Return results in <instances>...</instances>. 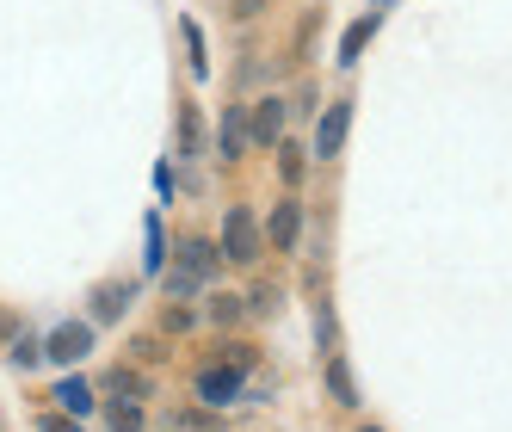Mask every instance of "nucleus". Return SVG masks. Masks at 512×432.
Listing matches in <instances>:
<instances>
[{
    "instance_id": "f257e3e1",
    "label": "nucleus",
    "mask_w": 512,
    "mask_h": 432,
    "mask_svg": "<svg viewBox=\"0 0 512 432\" xmlns=\"http://www.w3.org/2000/svg\"><path fill=\"white\" fill-rule=\"evenodd\" d=\"M216 272H223V247L192 235V241H179V260H173L167 291H173V297H186V291H198V284H210Z\"/></svg>"
},
{
    "instance_id": "f03ea898",
    "label": "nucleus",
    "mask_w": 512,
    "mask_h": 432,
    "mask_svg": "<svg viewBox=\"0 0 512 432\" xmlns=\"http://www.w3.org/2000/svg\"><path fill=\"white\" fill-rule=\"evenodd\" d=\"M266 254V235H260V223H253V210H229L223 216V260H235V266H253Z\"/></svg>"
},
{
    "instance_id": "7ed1b4c3",
    "label": "nucleus",
    "mask_w": 512,
    "mask_h": 432,
    "mask_svg": "<svg viewBox=\"0 0 512 432\" xmlns=\"http://www.w3.org/2000/svg\"><path fill=\"white\" fill-rule=\"evenodd\" d=\"M346 130H352V105L340 99V105H327L321 124H315V155H321V161H334V155L346 149Z\"/></svg>"
},
{
    "instance_id": "20e7f679",
    "label": "nucleus",
    "mask_w": 512,
    "mask_h": 432,
    "mask_svg": "<svg viewBox=\"0 0 512 432\" xmlns=\"http://www.w3.org/2000/svg\"><path fill=\"white\" fill-rule=\"evenodd\" d=\"M50 358H56V365H75V358H87L93 352V328H87V321H68V328H56L50 334V346H44Z\"/></svg>"
},
{
    "instance_id": "39448f33",
    "label": "nucleus",
    "mask_w": 512,
    "mask_h": 432,
    "mask_svg": "<svg viewBox=\"0 0 512 432\" xmlns=\"http://www.w3.org/2000/svg\"><path fill=\"white\" fill-rule=\"evenodd\" d=\"M235 389H241V371H235V365H210V371L198 377L204 408H223V402H235Z\"/></svg>"
},
{
    "instance_id": "423d86ee",
    "label": "nucleus",
    "mask_w": 512,
    "mask_h": 432,
    "mask_svg": "<svg viewBox=\"0 0 512 432\" xmlns=\"http://www.w3.org/2000/svg\"><path fill=\"white\" fill-rule=\"evenodd\" d=\"M266 235H272L278 254H290V247H297V235H303V210L290 204V198H284V204H272V229H266Z\"/></svg>"
},
{
    "instance_id": "0eeeda50",
    "label": "nucleus",
    "mask_w": 512,
    "mask_h": 432,
    "mask_svg": "<svg viewBox=\"0 0 512 432\" xmlns=\"http://www.w3.org/2000/svg\"><path fill=\"white\" fill-rule=\"evenodd\" d=\"M253 142H266V149L284 142V99H260V105H253Z\"/></svg>"
},
{
    "instance_id": "6e6552de",
    "label": "nucleus",
    "mask_w": 512,
    "mask_h": 432,
    "mask_svg": "<svg viewBox=\"0 0 512 432\" xmlns=\"http://www.w3.org/2000/svg\"><path fill=\"white\" fill-rule=\"evenodd\" d=\"M130 309V284H99V291H93V315L99 321H118Z\"/></svg>"
},
{
    "instance_id": "1a4fd4ad",
    "label": "nucleus",
    "mask_w": 512,
    "mask_h": 432,
    "mask_svg": "<svg viewBox=\"0 0 512 432\" xmlns=\"http://www.w3.org/2000/svg\"><path fill=\"white\" fill-rule=\"evenodd\" d=\"M167 432H223V420H216L210 408H179V414L167 420Z\"/></svg>"
},
{
    "instance_id": "9d476101",
    "label": "nucleus",
    "mask_w": 512,
    "mask_h": 432,
    "mask_svg": "<svg viewBox=\"0 0 512 432\" xmlns=\"http://www.w3.org/2000/svg\"><path fill=\"white\" fill-rule=\"evenodd\" d=\"M56 402H62L68 414H87V408H93V389H87L81 377H62V383H56Z\"/></svg>"
},
{
    "instance_id": "9b49d317",
    "label": "nucleus",
    "mask_w": 512,
    "mask_h": 432,
    "mask_svg": "<svg viewBox=\"0 0 512 432\" xmlns=\"http://www.w3.org/2000/svg\"><path fill=\"white\" fill-rule=\"evenodd\" d=\"M247 130H253V124L241 118V105H235V112L223 118V136H216V142H223V161H235V155H241V142H247Z\"/></svg>"
},
{
    "instance_id": "f8f14e48",
    "label": "nucleus",
    "mask_w": 512,
    "mask_h": 432,
    "mask_svg": "<svg viewBox=\"0 0 512 432\" xmlns=\"http://www.w3.org/2000/svg\"><path fill=\"white\" fill-rule=\"evenodd\" d=\"M112 395L118 402H142V395H149V377L142 371H112Z\"/></svg>"
},
{
    "instance_id": "ddd939ff",
    "label": "nucleus",
    "mask_w": 512,
    "mask_h": 432,
    "mask_svg": "<svg viewBox=\"0 0 512 432\" xmlns=\"http://www.w3.org/2000/svg\"><path fill=\"white\" fill-rule=\"evenodd\" d=\"M371 31H377V13H371V19H358V25L346 31V44H340V62H358V50L371 44Z\"/></svg>"
},
{
    "instance_id": "4468645a",
    "label": "nucleus",
    "mask_w": 512,
    "mask_h": 432,
    "mask_svg": "<svg viewBox=\"0 0 512 432\" xmlns=\"http://www.w3.org/2000/svg\"><path fill=\"white\" fill-rule=\"evenodd\" d=\"M241 315H247V303H241V297H229V291H223V297H210V321H216V328H235Z\"/></svg>"
},
{
    "instance_id": "2eb2a0df",
    "label": "nucleus",
    "mask_w": 512,
    "mask_h": 432,
    "mask_svg": "<svg viewBox=\"0 0 512 432\" xmlns=\"http://www.w3.org/2000/svg\"><path fill=\"white\" fill-rule=\"evenodd\" d=\"M179 149H186V155H198V149H204V124H198V112H192V105L179 112Z\"/></svg>"
},
{
    "instance_id": "dca6fc26",
    "label": "nucleus",
    "mask_w": 512,
    "mask_h": 432,
    "mask_svg": "<svg viewBox=\"0 0 512 432\" xmlns=\"http://www.w3.org/2000/svg\"><path fill=\"white\" fill-rule=\"evenodd\" d=\"M278 173H284V186L303 179V149H297V142H278Z\"/></svg>"
},
{
    "instance_id": "f3484780",
    "label": "nucleus",
    "mask_w": 512,
    "mask_h": 432,
    "mask_svg": "<svg viewBox=\"0 0 512 432\" xmlns=\"http://www.w3.org/2000/svg\"><path fill=\"white\" fill-rule=\"evenodd\" d=\"M327 389H334V402H358V395H352V371L340 365V358L327 365Z\"/></svg>"
},
{
    "instance_id": "a211bd4d",
    "label": "nucleus",
    "mask_w": 512,
    "mask_h": 432,
    "mask_svg": "<svg viewBox=\"0 0 512 432\" xmlns=\"http://www.w3.org/2000/svg\"><path fill=\"white\" fill-rule=\"evenodd\" d=\"M112 432H142V408L136 402H118L112 408Z\"/></svg>"
},
{
    "instance_id": "6ab92c4d",
    "label": "nucleus",
    "mask_w": 512,
    "mask_h": 432,
    "mask_svg": "<svg viewBox=\"0 0 512 432\" xmlns=\"http://www.w3.org/2000/svg\"><path fill=\"white\" fill-rule=\"evenodd\" d=\"M38 358H50V352L31 340V334H19V340H13V365H38Z\"/></svg>"
},
{
    "instance_id": "aec40b11",
    "label": "nucleus",
    "mask_w": 512,
    "mask_h": 432,
    "mask_svg": "<svg viewBox=\"0 0 512 432\" xmlns=\"http://www.w3.org/2000/svg\"><path fill=\"white\" fill-rule=\"evenodd\" d=\"M161 328H167V334H186V328H192V309H179V303H167V315H161Z\"/></svg>"
},
{
    "instance_id": "412c9836",
    "label": "nucleus",
    "mask_w": 512,
    "mask_h": 432,
    "mask_svg": "<svg viewBox=\"0 0 512 432\" xmlns=\"http://www.w3.org/2000/svg\"><path fill=\"white\" fill-rule=\"evenodd\" d=\"M272 309H278V291H272V284H260L253 303H247V315H272Z\"/></svg>"
},
{
    "instance_id": "4be33fe9",
    "label": "nucleus",
    "mask_w": 512,
    "mask_h": 432,
    "mask_svg": "<svg viewBox=\"0 0 512 432\" xmlns=\"http://www.w3.org/2000/svg\"><path fill=\"white\" fill-rule=\"evenodd\" d=\"M38 432H81L75 420H62V414H50V420H38Z\"/></svg>"
}]
</instances>
